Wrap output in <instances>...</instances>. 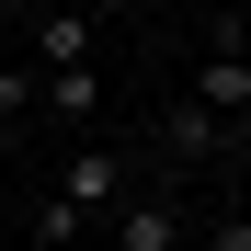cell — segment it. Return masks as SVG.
Listing matches in <instances>:
<instances>
[{
    "label": "cell",
    "mask_w": 251,
    "mask_h": 251,
    "mask_svg": "<svg viewBox=\"0 0 251 251\" xmlns=\"http://www.w3.org/2000/svg\"><path fill=\"white\" fill-rule=\"evenodd\" d=\"M228 160H251V126H240V149H228Z\"/></svg>",
    "instance_id": "9"
},
{
    "label": "cell",
    "mask_w": 251,
    "mask_h": 251,
    "mask_svg": "<svg viewBox=\"0 0 251 251\" xmlns=\"http://www.w3.org/2000/svg\"><path fill=\"white\" fill-rule=\"evenodd\" d=\"M103 240H114V251H172V240H183V205H172V194H126L114 217H103Z\"/></svg>",
    "instance_id": "3"
},
{
    "label": "cell",
    "mask_w": 251,
    "mask_h": 251,
    "mask_svg": "<svg viewBox=\"0 0 251 251\" xmlns=\"http://www.w3.org/2000/svg\"><path fill=\"white\" fill-rule=\"evenodd\" d=\"M205 251H251V205H217L205 217Z\"/></svg>",
    "instance_id": "8"
},
{
    "label": "cell",
    "mask_w": 251,
    "mask_h": 251,
    "mask_svg": "<svg viewBox=\"0 0 251 251\" xmlns=\"http://www.w3.org/2000/svg\"><path fill=\"white\" fill-rule=\"evenodd\" d=\"M23 114H46V80H34V69H12V57H0V126H23Z\"/></svg>",
    "instance_id": "7"
},
{
    "label": "cell",
    "mask_w": 251,
    "mask_h": 251,
    "mask_svg": "<svg viewBox=\"0 0 251 251\" xmlns=\"http://www.w3.org/2000/svg\"><path fill=\"white\" fill-rule=\"evenodd\" d=\"M92 103H103V69H57V80H46V114H57V126H80Z\"/></svg>",
    "instance_id": "6"
},
{
    "label": "cell",
    "mask_w": 251,
    "mask_h": 251,
    "mask_svg": "<svg viewBox=\"0 0 251 251\" xmlns=\"http://www.w3.org/2000/svg\"><path fill=\"white\" fill-rule=\"evenodd\" d=\"M160 160H228V126L194 114V103L172 92V103H160Z\"/></svg>",
    "instance_id": "4"
},
{
    "label": "cell",
    "mask_w": 251,
    "mask_h": 251,
    "mask_svg": "<svg viewBox=\"0 0 251 251\" xmlns=\"http://www.w3.org/2000/svg\"><path fill=\"white\" fill-rule=\"evenodd\" d=\"M23 46H34V80L92 69V23H80V12H23Z\"/></svg>",
    "instance_id": "2"
},
{
    "label": "cell",
    "mask_w": 251,
    "mask_h": 251,
    "mask_svg": "<svg viewBox=\"0 0 251 251\" xmlns=\"http://www.w3.org/2000/svg\"><path fill=\"white\" fill-rule=\"evenodd\" d=\"M80 251H114V240H80Z\"/></svg>",
    "instance_id": "10"
},
{
    "label": "cell",
    "mask_w": 251,
    "mask_h": 251,
    "mask_svg": "<svg viewBox=\"0 0 251 251\" xmlns=\"http://www.w3.org/2000/svg\"><path fill=\"white\" fill-rule=\"evenodd\" d=\"M137 194V172H126V149H103V137H80L69 160H57V205H80L92 217V240H103V217Z\"/></svg>",
    "instance_id": "1"
},
{
    "label": "cell",
    "mask_w": 251,
    "mask_h": 251,
    "mask_svg": "<svg viewBox=\"0 0 251 251\" xmlns=\"http://www.w3.org/2000/svg\"><path fill=\"white\" fill-rule=\"evenodd\" d=\"M23 228H34V251H80V240H92V217H80V205H57V194L34 205Z\"/></svg>",
    "instance_id": "5"
}]
</instances>
